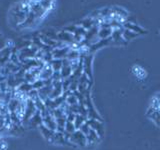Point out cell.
<instances>
[{
	"label": "cell",
	"instance_id": "obj_1",
	"mask_svg": "<svg viewBox=\"0 0 160 150\" xmlns=\"http://www.w3.org/2000/svg\"><path fill=\"white\" fill-rule=\"evenodd\" d=\"M133 73H134V75L138 79H141V80L142 79H145V78H146V76H147L146 71H145V70L142 67L138 66V65L134 66V68H133Z\"/></svg>",
	"mask_w": 160,
	"mask_h": 150
}]
</instances>
